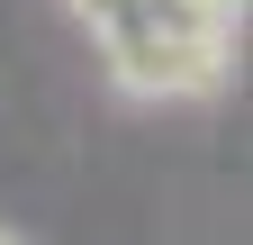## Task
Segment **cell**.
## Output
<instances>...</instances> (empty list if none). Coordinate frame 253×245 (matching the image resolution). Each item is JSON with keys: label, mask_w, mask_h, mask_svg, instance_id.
Listing matches in <instances>:
<instances>
[{"label": "cell", "mask_w": 253, "mask_h": 245, "mask_svg": "<svg viewBox=\"0 0 253 245\" xmlns=\"http://www.w3.org/2000/svg\"><path fill=\"white\" fill-rule=\"evenodd\" d=\"M63 9H73V18L90 27V37H118V27L136 18V0H63Z\"/></svg>", "instance_id": "7a4b0ae2"}, {"label": "cell", "mask_w": 253, "mask_h": 245, "mask_svg": "<svg viewBox=\"0 0 253 245\" xmlns=\"http://www.w3.org/2000/svg\"><path fill=\"white\" fill-rule=\"evenodd\" d=\"M109 46V82L126 100H208V91H226V64L235 46L226 37H181V27H118Z\"/></svg>", "instance_id": "6da1fadb"}, {"label": "cell", "mask_w": 253, "mask_h": 245, "mask_svg": "<svg viewBox=\"0 0 253 245\" xmlns=\"http://www.w3.org/2000/svg\"><path fill=\"white\" fill-rule=\"evenodd\" d=\"M0 245H27V236H18V227H9V218H0Z\"/></svg>", "instance_id": "3957f363"}]
</instances>
